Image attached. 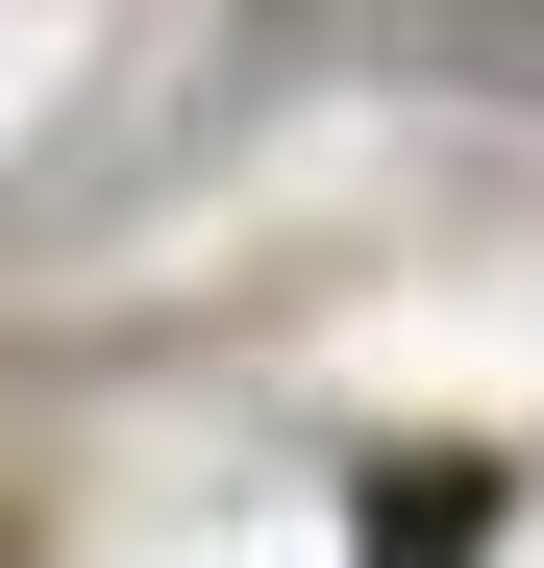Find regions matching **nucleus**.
Instances as JSON below:
<instances>
[{
    "label": "nucleus",
    "mask_w": 544,
    "mask_h": 568,
    "mask_svg": "<svg viewBox=\"0 0 544 568\" xmlns=\"http://www.w3.org/2000/svg\"><path fill=\"white\" fill-rule=\"evenodd\" d=\"M495 544V469H396V495H372V568H471Z\"/></svg>",
    "instance_id": "obj_1"
}]
</instances>
